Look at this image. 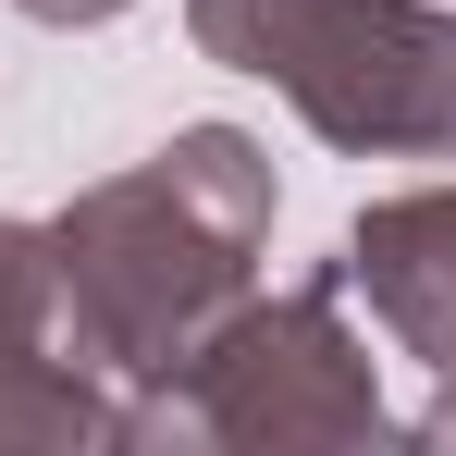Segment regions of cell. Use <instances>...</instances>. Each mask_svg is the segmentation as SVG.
<instances>
[{"label":"cell","instance_id":"cell-1","mask_svg":"<svg viewBox=\"0 0 456 456\" xmlns=\"http://www.w3.org/2000/svg\"><path fill=\"white\" fill-rule=\"evenodd\" d=\"M259 210H272V185H259L247 136H185V149H160V173L86 198L62 223V297L111 321L124 346H160L234 284Z\"/></svg>","mask_w":456,"mask_h":456},{"label":"cell","instance_id":"cell-2","mask_svg":"<svg viewBox=\"0 0 456 456\" xmlns=\"http://www.w3.org/2000/svg\"><path fill=\"white\" fill-rule=\"evenodd\" d=\"M198 37L284 75L346 149H456V25L407 0H198Z\"/></svg>","mask_w":456,"mask_h":456},{"label":"cell","instance_id":"cell-3","mask_svg":"<svg viewBox=\"0 0 456 456\" xmlns=\"http://www.w3.org/2000/svg\"><path fill=\"white\" fill-rule=\"evenodd\" d=\"M358 284L407 358H456V198H395L358 223Z\"/></svg>","mask_w":456,"mask_h":456}]
</instances>
